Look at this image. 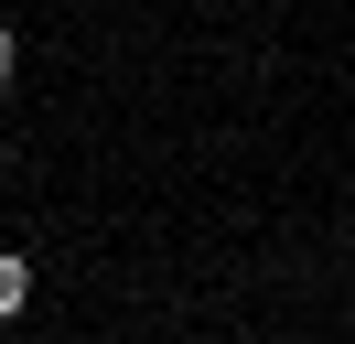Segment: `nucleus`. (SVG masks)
I'll return each mask as SVG.
<instances>
[{
    "instance_id": "1",
    "label": "nucleus",
    "mask_w": 355,
    "mask_h": 344,
    "mask_svg": "<svg viewBox=\"0 0 355 344\" xmlns=\"http://www.w3.org/2000/svg\"><path fill=\"white\" fill-rule=\"evenodd\" d=\"M22 301H33V258H22V248H0V322L22 312Z\"/></svg>"
},
{
    "instance_id": "2",
    "label": "nucleus",
    "mask_w": 355,
    "mask_h": 344,
    "mask_svg": "<svg viewBox=\"0 0 355 344\" xmlns=\"http://www.w3.org/2000/svg\"><path fill=\"white\" fill-rule=\"evenodd\" d=\"M22 76V33H11V22H0V86Z\"/></svg>"
}]
</instances>
